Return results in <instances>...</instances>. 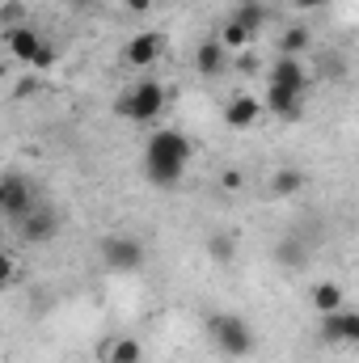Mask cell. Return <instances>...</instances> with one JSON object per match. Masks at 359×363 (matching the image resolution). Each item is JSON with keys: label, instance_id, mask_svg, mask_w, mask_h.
<instances>
[{"label": "cell", "instance_id": "cell-21", "mask_svg": "<svg viewBox=\"0 0 359 363\" xmlns=\"http://www.w3.org/2000/svg\"><path fill=\"white\" fill-rule=\"evenodd\" d=\"M321 342L326 347H343V321H338V313L321 317Z\"/></svg>", "mask_w": 359, "mask_h": 363}, {"label": "cell", "instance_id": "cell-17", "mask_svg": "<svg viewBox=\"0 0 359 363\" xmlns=\"http://www.w3.org/2000/svg\"><path fill=\"white\" fill-rule=\"evenodd\" d=\"M233 17H237V21H241L250 34H258V30L270 21V9L263 4V0H241V4L233 9Z\"/></svg>", "mask_w": 359, "mask_h": 363}, {"label": "cell", "instance_id": "cell-24", "mask_svg": "<svg viewBox=\"0 0 359 363\" xmlns=\"http://www.w3.org/2000/svg\"><path fill=\"white\" fill-rule=\"evenodd\" d=\"M0 274H4V287H13V279H17V262L4 254V262H0Z\"/></svg>", "mask_w": 359, "mask_h": 363}, {"label": "cell", "instance_id": "cell-22", "mask_svg": "<svg viewBox=\"0 0 359 363\" xmlns=\"http://www.w3.org/2000/svg\"><path fill=\"white\" fill-rule=\"evenodd\" d=\"M275 258H279L283 267H304V250H300L296 241H283V245L275 250Z\"/></svg>", "mask_w": 359, "mask_h": 363}, {"label": "cell", "instance_id": "cell-23", "mask_svg": "<svg viewBox=\"0 0 359 363\" xmlns=\"http://www.w3.org/2000/svg\"><path fill=\"white\" fill-rule=\"evenodd\" d=\"M241 186H245V174H241V169H224V174H220V190H224V194H237Z\"/></svg>", "mask_w": 359, "mask_h": 363}, {"label": "cell", "instance_id": "cell-25", "mask_svg": "<svg viewBox=\"0 0 359 363\" xmlns=\"http://www.w3.org/2000/svg\"><path fill=\"white\" fill-rule=\"evenodd\" d=\"M330 0H292V9L296 13H313V9H326Z\"/></svg>", "mask_w": 359, "mask_h": 363}, {"label": "cell", "instance_id": "cell-10", "mask_svg": "<svg viewBox=\"0 0 359 363\" xmlns=\"http://www.w3.org/2000/svg\"><path fill=\"white\" fill-rule=\"evenodd\" d=\"M17 228H21V237H26L30 245H43V241H51V237L60 233V216H55L51 207H34Z\"/></svg>", "mask_w": 359, "mask_h": 363}, {"label": "cell", "instance_id": "cell-3", "mask_svg": "<svg viewBox=\"0 0 359 363\" xmlns=\"http://www.w3.org/2000/svg\"><path fill=\"white\" fill-rule=\"evenodd\" d=\"M207 334H211V342L220 347V355H228V359L254 355V330H250V321L237 317V313H211V317H207Z\"/></svg>", "mask_w": 359, "mask_h": 363}, {"label": "cell", "instance_id": "cell-7", "mask_svg": "<svg viewBox=\"0 0 359 363\" xmlns=\"http://www.w3.org/2000/svg\"><path fill=\"white\" fill-rule=\"evenodd\" d=\"M0 207H4V216H9L13 224H21L38 203H34V190H30L26 182L17 178V174H9V178L0 182Z\"/></svg>", "mask_w": 359, "mask_h": 363}, {"label": "cell", "instance_id": "cell-18", "mask_svg": "<svg viewBox=\"0 0 359 363\" xmlns=\"http://www.w3.org/2000/svg\"><path fill=\"white\" fill-rule=\"evenodd\" d=\"M216 38H220V43H224L228 51H245V47L254 43V34H250V30H245V26L237 21V17H228V21L220 26V34H216Z\"/></svg>", "mask_w": 359, "mask_h": 363}, {"label": "cell", "instance_id": "cell-5", "mask_svg": "<svg viewBox=\"0 0 359 363\" xmlns=\"http://www.w3.org/2000/svg\"><path fill=\"white\" fill-rule=\"evenodd\" d=\"M101 262L110 267V271H140L144 267V241L140 237H123V233H114V237H101Z\"/></svg>", "mask_w": 359, "mask_h": 363}, {"label": "cell", "instance_id": "cell-1", "mask_svg": "<svg viewBox=\"0 0 359 363\" xmlns=\"http://www.w3.org/2000/svg\"><path fill=\"white\" fill-rule=\"evenodd\" d=\"M190 157H194V144L174 127H161L144 144V174L153 178V186H178L186 178Z\"/></svg>", "mask_w": 359, "mask_h": 363}, {"label": "cell", "instance_id": "cell-16", "mask_svg": "<svg viewBox=\"0 0 359 363\" xmlns=\"http://www.w3.org/2000/svg\"><path fill=\"white\" fill-rule=\"evenodd\" d=\"M300 190H304V169L283 165V169H275V174H270V194L287 199V194H300Z\"/></svg>", "mask_w": 359, "mask_h": 363}, {"label": "cell", "instance_id": "cell-9", "mask_svg": "<svg viewBox=\"0 0 359 363\" xmlns=\"http://www.w3.org/2000/svg\"><path fill=\"white\" fill-rule=\"evenodd\" d=\"M267 85H279V89H292L304 97L309 93V72H304V64L296 55H279L267 72Z\"/></svg>", "mask_w": 359, "mask_h": 363}, {"label": "cell", "instance_id": "cell-26", "mask_svg": "<svg viewBox=\"0 0 359 363\" xmlns=\"http://www.w3.org/2000/svg\"><path fill=\"white\" fill-rule=\"evenodd\" d=\"M148 4H153V0H127V9H131V13H144Z\"/></svg>", "mask_w": 359, "mask_h": 363}, {"label": "cell", "instance_id": "cell-12", "mask_svg": "<svg viewBox=\"0 0 359 363\" xmlns=\"http://www.w3.org/2000/svg\"><path fill=\"white\" fill-rule=\"evenodd\" d=\"M263 101H267L270 114H279V118H300V110H304V97L292 89H279V85H267V93H263Z\"/></svg>", "mask_w": 359, "mask_h": 363}, {"label": "cell", "instance_id": "cell-6", "mask_svg": "<svg viewBox=\"0 0 359 363\" xmlns=\"http://www.w3.org/2000/svg\"><path fill=\"white\" fill-rule=\"evenodd\" d=\"M161 51H165V34L161 30H140V34L127 38L123 60H127V68H153L161 60Z\"/></svg>", "mask_w": 359, "mask_h": 363}, {"label": "cell", "instance_id": "cell-13", "mask_svg": "<svg viewBox=\"0 0 359 363\" xmlns=\"http://www.w3.org/2000/svg\"><path fill=\"white\" fill-rule=\"evenodd\" d=\"M224 60H228V47H224L220 38H203L199 51H194V68H199L203 77H220V72H224Z\"/></svg>", "mask_w": 359, "mask_h": 363}, {"label": "cell", "instance_id": "cell-15", "mask_svg": "<svg viewBox=\"0 0 359 363\" xmlns=\"http://www.w3.org/2000/svg\"><path fill=\"white\" fill-rule=\"evenodd\" d=\"M309 47H313V30H309V26H287V30L279 34V55H296V60H300Z\"/></svg>", "mask_w": 359, "mask_h": 363}, {"label": "cell", "instance_id": "cell-8", "mask_svg": "<svg viewBox=\"0 0 359 363\" xmlns=\"http://www.w3.org/2000/svg\"><path fill=\"white\" fill-rule=\"evenodd\" d=\"M263 114H267V101H263V97H254V93H237V97H228V101H224V123H228L233 131L254 127Z\"/></svg>", "mask_w": 359, "mask_h": 363}, {"label": "cell", "instance_id": "cell-4", "mask_svg": "<svg viewBox=\"0 0 359 363\" xmlns=\"http://www.w3.org/2000/svg\"><path fill=\"white\" fill-rule=\"evenodd\" d=\"M165 101H170V93H165L161 81H136L131 89L118 97V114L127 123H153V118L165 114Z\"/></svg>", "mask_w": 359, "mask_h": 363}, {"label": "cell", "instance_id": "cell-11", "mask_svg": "<svg viewBox=\"0 0 359 363\" xmlns=\"http://www.w3.org/2000/svg\"><path fill=\"white\" fill-rule=\"evenodd\" d=\"M309 304H313V313H317V317L343 313V308H347L343 283H334V279H317V283H313V291H309Z\"/></svg>", "mask_w": 359, "mask_h": 363}, {"label": "cell", "instance_id": "cell-19", "mask_svg": "<svg viewBox=\"0 0 359 363\" xmlns=\"http://www.w3.org/2000/svg\"><path fill=\"white\" fill-rule=\"evenodd\" d=\"M207 254H211L216 262H228V258L237 254V237H233V233H216V237H207Z\"/></svg>", "mask_w": 359, "mask_h": 363}, {"label": "cell", "instance_id": "cell-20", "mask_svg": "<svg viewBox=\"0 0 359 363\" xmlns=\"http://www.w3.org/2000/svg\"><path fill=\"white\" fill-rule=\"evenodd\" d=\"M338 321H343V347H359V308H343Z\"/></svg>", "mask_w": 359, "mask_h": 363}, {"label": "cell", "instance_id": "cell-14", "mask_svg": "<svg viewBox=\"0 0 359 363\" xmlns=\"http://www.w3.org/2000/svg\"><path fill=\"white\" fill-rule=\"evenodd\" d=\"M97 359L101 363H140L144 359V347H140V338H114V342L97 347Z\"/></svg>", "mask_w": 359, "mask_h": 363}, {"label": "cell", "instance_id": "cell-2", "mask_svg": "<svg viewBox=\"0 0 359 363\" xmlns=\"http://www.w3.org/2000/svg\"><path fill=\"white\" fill-rule=\"evenodd\" d=\"M4 47H9V55H13L17 64H26V68H34V72H47V68H55V60H60V51H55L38 30H30V26H9V30H4Z\"/></svg>", "mask_w": 359, "mask_h": 363}]
</instances>
